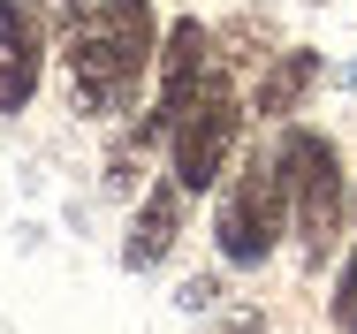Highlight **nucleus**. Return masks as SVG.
I'll return each mask as SVG.
<instances>
[{"label":"nucleus","mask_w":357,"mask_h":334,"mask_svg":"<svg viewBox=\"0 0 357 334\" xmlns=\"http://www.w3.org/2000/svg\"><path fill=\"white\" fill-rule=\"evenodd\" d=\"M144 61H152V8L144 0H76L61 68H69V91L84 114H130Z\"/></svg>","instance_id":"obj_1"},{"label":"nucleus","mask_w":357,"mask_h":334,"mask_svg":"<svg viewBox=\"0 0 357 334\" xmlns=\"http://www.w3.org/2000/svg\"><path fill=\"white\" fill-rule=\"evenodd\" d=\"M274 167H282V198H289V228H296V259H304V266H319V259L342 243V220H350L342 152H335L319 130H282Z\"/></svg>","instance_id":"obj_2"},{"label":"nucleus","mask_w":357,"mask_h":334,"mask_svg":"<svg viewBox=\"0 0 357 334\" xmlns=\"http://www.w3.org/2000/svg\"><path fill=\"white\" fill-rule=\"evenodd\" d=\"M213 236H220V259H228V266H266V259H274V243L289 236V198H282V167H274V160H251V167L220 190Z\"/></svg>","instance_id":"obj_3"},{"label":"nucleus","mask_w":357,"mask_h":334,"mask_svg":"<svg viewBox=\"0 0 357 334\" xmlns=\"http://www.w3.org/2000/svg\"><path fill=\"white\" fill-rule=\"evenodd\" d=\"M236 84L220 76L206 84L198 99H183L175 114H167V175L183 183V190H213L220 167H228V144H236Z\"/></svg>","instance_id":"obj_4"},{"label":"nucleus","mask_w":357,"mask_h":334,"mask_svg":"<svg viewBox=\"0 0 357 334\" xmlns=\"http://www.w3.org/2000/svg\"><path fill=\"white\" fill-rule=\"evenodd\" d=\"M46 38H54L46 0H0V114L31 107V91L46 76Z\"/></svg>","instance_id":"obj_5"},{"label":"nucleus","mask_w":357,"mask_h":334,"mask_svg":"<svg viewBox=\"0 0 357 334\" xmlns=\"http://www.w3.org/2000/svg\"><path fill=\"white\" fill-rule=\"evenodd\" d=\"M220 76H228V61L213 54L206 23H175L167 46H160V122H152V130H167V114H175L183 99H198L206 84H220Z\"/></svg>","instance_id":"obj_6"},{"label":"nucleus","mask_w":357,"mask_h":334,"mask_svg":"<svg viewBox=\"0 0 357 334\" xmlns=\"http://www.w3.org/2000/svg\"><path fill=\"white\" fill-rule=\"evenodd\" d=\"M183 183L175 175H160L152 183V198L137 205V220H130V243H122V266L130 273H144V266H160L167 251H175V236H183Z\"/></svg>","instance_id":"obj_7"},{"label":"nucleus","mask_w":357,"mask_h":334,"mask_svg":"<svg viewBox=\"0 0 357 334\" xmlns=\"http://www.w3.org/2000/svg\"><path fill=\"white\" fill-rule=\"evenodd\" d=\"M312 76H319V61H312V54H282V61H274V76L259 84V99H251V107H259V114H289V107L312 91Z\"/></svg>","instance_id":"obj_8"},{"label":"nucleus","mask_w":357,"mask_h":334,"mask_svg":"<svg viewBox=\"0 0 357 334\" xmlns=\"http://www.w3.org/2000/svg\"><path fill=\"white\" fill-rule=\"evenodd\" d=\"M327 312H335V327L357 334V251H350V266L335 273V296H327Z\"/></svg>","instance_id":"obj_9"},{"label":"nucleus","mask_w":357,"mask_h":334,"mask_svg":"<svg viewBox=\"0 0 357 334\" xmlns=\"http://www.w3.org/2000/svg\"><path fill=\"white\" fill-rule=\"evenodd\" d=\"M206 334H266V319H259V312H228V319H213Z\"/></svg>","instance_id":"obj_10"},{"label":"nucleus","mask_w":357,"mask_h":334,"mask_svg":"<svg viewBox=\"0 0 357 334\" xmlns=\"http://www.w3.org/2000/svg\"><path fill=\"white\" fill-rule=\"evenodd\" d=\"M350 91H357V61H350Z\"/></svg>","instance_id":"obj_11"}]
</instances>
